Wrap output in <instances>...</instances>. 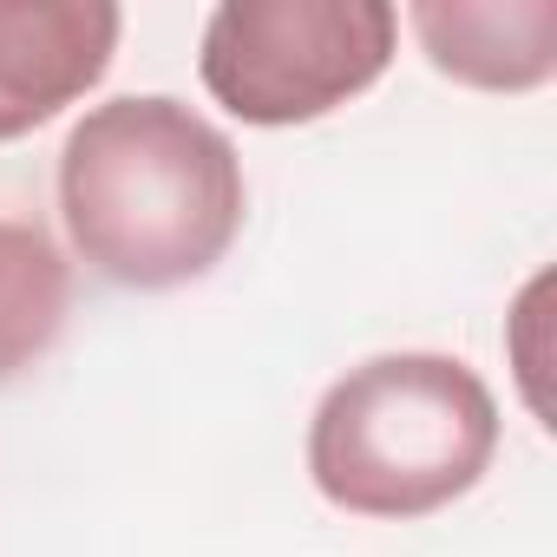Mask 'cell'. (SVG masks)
I'll use <instances>...</instances> for the list:
<instances>
[{
    "mask_svg": "<svg viewBox=\"0 0 557 557\" xmlns=\"http://www.w3.org/2000/svg\"><path fill=\"white\" fill-rule=\"evenodd\" d=\"M236 145L164 92L92 106L60 145V216L79 262L119 289L210 275L243 230Z\"/></svg>",
    "mask_w": 557,
    "mask_h": 557,
    "instance_id": "cell-1",
    "label": "cell"
},
{
    "mask_svg": "<svg viewBox=\"0 0 557 557\" xmlns=\"http://www.w3.org/2000/svg\"><path fill=\"white\" fill-rule=\"evenodd\" d=\"M498 453V400L453 355H374L309 420V479L355 518H426L466 498Z\"/></svg>",
    "mask_w": 557,
    "mask_h": 557,
    "instance_id": "cell-2",
    "label": "cell"
},
{
    "mask_svg": "<svg viewBox=\"0 0 557 557\" xmlns=\"http://www.w3.org/2000/svg\"><path fill=\"white\" fill-rule=\"evenodd\" d=\"M387 0H223L203 21V92L243 125H309L361 99L394 60Z\"/></svg>",
    "mask_w": 557,
    "mask_h": 557,
    "instance_id": "cell-3",
    "label": "cell"
},
{
    "mask_svg": "<svg viewBox=\"0 0 557 557\" xmlns=\"http://www.w3.org/2000/svg\"><path fill=\"white\" fill-rule=\"evenodd\" d=\"M125 14L106 0H0V145H14L86 99L112 53Z\"/></svg>",
    "mask_w": 557,
    "mask_h": 557,
    "instance_id": "cell-4",
    "label": "cell"
},
{
    "mask_svg": "<svg viewBox=\"0 0 557 557\" xmlns=\"http://www.w3.org/2000/svg\"><path fill=\"white\" fill-rule=\"evenodd\" d=\"M426 60L479 92H531L557 73L550 0H420L407 8Z\"/></svg>",
    "mask_w": 557,
    "mask_h": 557,
    "instance_id": "cell-5",
    "label": "cell"
},
{
    "mask_svg": "<svg viewBox=\"0 0 557 557\" xmlns=\"http://www.w3.org/2000/svg\"><path fill=\"white\" fill-rule=\"evenodd\" d=\"M66 302H73V275L53 236L0 216V381H14L60 342Z\"/></svg>",
    "mask_w": 557,
    "mask_h": 557,
    "instance_id": "cell-6",
    "label": "cell"
}]
</instances>
